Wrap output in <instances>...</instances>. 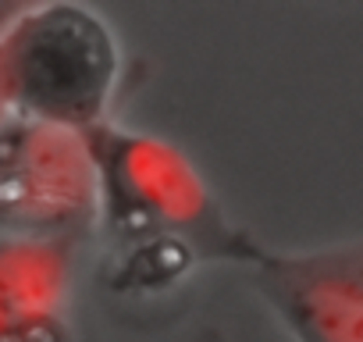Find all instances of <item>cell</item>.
Returning <instances> with one entry per match:
<instances>
[{"label": "cell", "instance_id": "cell-4", "mask_svg": "<svg viewBox=\"0 0 363 342\" xmlns=\"http://www.w3.org/2000/svg\"><path fill=\"white\" fill-rule=\"evenodd\" d=\"M250 278L292 342H363V243L264 250Z\"/></svg>", "mask_w": 363, "mask_h": 342}, {"label": "cell", "instance_id": "cell-5", "mask_svg": "<svg viewBox=\"0 0 363 342\" xmlns=\"http://www.w3.org/2000/svg\"><path fill=\"white\" fill-rule=\"evenodd\" d=\"M82 246L0 236V342H75Z\"/></svg>", "mask_w": 363, "mask_h": 342}, {"label": "cell", "instance_id": "cell-6", "mask_svg": "<svg viewBox=\"0 0 363 342\" xmlns=\"http://www.w3.org/2000/svg\"><path fill=\"white\" fill-rule=\"evenodd\" d=\"M4 11H8V4H4V8H0V15H4ZM0 121H4V107H0Z\"/></svg>", "mask_w": 363, "mask_h": 342}, {"label": "cell", "instance_id": "cell-7", "mask_svg": "<svg viewBox=\"0 0 363 342\" xmlns=\"http://www.w3.org/2000/svg\"><path fill=\"white\" fill-rule=\"evenodd\" d=\"M203 342H221V338H214V335H207V338H203Z\"/></svg>", "mask_w": 363, "mask_h": 342}, {"label": "cell", "instance_id": "cell-2", "mask_svg": "<svg viewBox=\"0 0 363 342\" xmlns=\"http://www.w3.org/2000/svg\"><path fill=\"white\" fill-rule=\"evenodd\" d=\"M121 68V40L93 4H8L0 15V107L8 118L86 136L111 121Z\"/></svg>", "mask_w": 363, "mask_h": 342}, {"label": "cell", "instance_id": "cell-1", "mask_svg": "<svg viewBox=\"0 0 363 342\" xmlns=\"http://www.w3.org/2000/svg\"><path fill=\"white\" fill-rule=\"evenodd\" d=\"M96 164V232L107 253L182 246L200 264L253 267L264 246L228 218L203 167L174 139L104 121L86 132Z\"/></svg>", "mask_w": 363, "mask_h": 342}, {"label": "cell", "instance_id": "cell-3", "mask_svg": "<svg viewBox=\"0 0 363 342\" xmlns=\"http://www.w3.org/2000/svg\"><path fill=\"white\" fill-rule=\"evenodd\" d=\"M0 236H96V164L86 136L8 118L0 121Z\"/></svg>", "mask_w": 363, "mask_h": 342}]
</instances>
